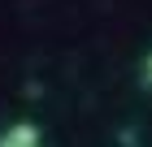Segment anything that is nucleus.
I'll return each mask as SVG.
<instances>
[{
	"label": "nucleus",
	"instance_id": "obj_2",
	"mask_svg": "<svg viewBox=\"0 0 152 147\" xmlns=\"http://www.w3.org/2000/svg\"><path fill=\"white\" fill-rule=\"evenodd\" d=\"M143 78H148V82H152V56H148V61H143Z\"/></svg>",
	"mask_w": 152,
	"mask_h": 147
},
{
	"label": "nucleus",
	"instance_id": "obj_1",
	"mask_svg": "<svg viewBox=\"0 0 152 147\" xmlns=\"http://www.w3.org/2000/svg\"><path fill=\"white\" fill-rule=\"evenodd\" d=\"M0 147H44V134H39L35 121H13L0 134Z\"/></svg>",
	"mask_w": 152,
	"mask_h": 147
}]
</instances>
